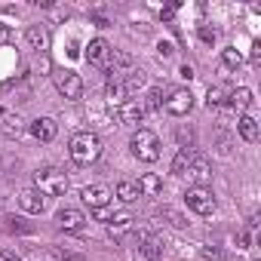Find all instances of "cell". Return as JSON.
<instances>
[{
	"label": "cell",
	"instance_id": "obj_1",
	"mask_svg": "<svg viewBox=\"0 0 261 261\" xmlns=\"http://www.w3.org/2000/svg\"><path fill=\"white\" fill-rule=\"evenodd\" d=\"M68 151H71V160L77 166H89V163H95L101 157V142H98L95 133H77L71 139V148Z\"/></svg>",
	"mask_w": 261,
	"mask_h": 261
},
{
	"label": "cell",
	"instance_id": "obj_2",
	"mask_svg": "<svg viewBox=\"0 0 261 261\" xmlns=\"http://www.w3.org/2000/svg\"><path fill=\"white\" fill-rule=\"evenodd\" d=\"M129 148H133L136 160H142V163H157L160 160V139L151 129H136V136L129 139Z\"/></svg>",
	"mask_w": 261,
	"mask_h": 261
},
{
	"label": "cell",
	"instance_id": "obj_3",
	"mask_svg": "<svg viewBox=\"0 0 261 261\" xmlns=\"http://www.w3.org/2000/svg\"><path fill=\"white\" fill-rule=\"evenodd\" d=\"M34 191H40L46 197H59V194L68 191V175L56 166H43V169L34 172Z\"/></svg>",
	"mask_w": 261,
	"mask_h": 261
},
{
	"label": "cell",
	"instance_id": "obj_4",
	"mask_svg": "<svg viewBox=\"0 0 261 261\" xmlns=\"http://www.w3.org/2000/svg\"><path fill=\"white\" fill-rule=\"evenodd\" d=\"M185 203H188V209H194L197 215H212V212H215V194H212L209 188H188Z\"/></svg>",
	"mask_w": 261,
	"mask_h": 261
},
{
	"label": "cell",
	"instance_id": "obj_5",
	"mask_svg": "<svg viewBox=\"0 0 261 261\" xmlns=\"http://www.w3.org/2000/svg\"><path fill=\"white\" fill-rule=\"evenodd\" d=\"M111 56H114V49H111V43H108V40H101V37L89 40V46H86V62H89L92 68H98V71H108V65H111Z\"/></svg>",
	"mask_w": 261,
	"mask_h": 261
},
{
	"label": "cell",
	"instance_id": "obj_6",
	"mask_svg": "<svg viewBox=\"0 0 261 261\" xmlns=\"http://www.w3.org/2000/svg\"><path fill=\"white\" fill-rule=\"evenodd\" d=\"M56 86H59V92H62L68 101H80V98H83V80H80V74H74V71L59 74V77H56Z\"/></svg>",
	"mask_w": 261,
	"mask_h": 261
},
{
	"label": "cell",
	"instance_id": "obj_7",
	"mask_svg": "<svg viewBox=\"0 0 261 261\" xmlns=\"http://www.w3.org/2000/svg\"><path fill=\"white\" fill-rule=\"evenodd\" d=\"M191 108H194L191 89H172V92H169V98H166V114L185 117V114H191Z\"/></svg>",
	"mask_w": 261,
	"mask_h": 261
},
{
	"label": "cell",
	"instance_id": "obj_8",
	"mask_svg": "<svg viewBox=\"0 0 261 261\" xmlns=\"http://www.w3.org/2000/svg\"><path fill=\"white\" fill-rule=\"evenodd\" d=\"M185 175L194 181V188H206V185L212 181V166H209V160H206V157H191V163H188Z\"/></svg>",
	"mask_w": 261,
	"mask_h": 261
},
{
	"label": "cell",
	"instance_id": "obj_9",
	"mask_svg": "<svg viewBox=\"0 0 261 261\" xmlns=\"http://www.w3.org/2000/svg\"><path fill=\"white\" fill-rule=\"evenodd\" d=\"M80 197H83V203H86L89 209H105V206L111 203V197H114V194H111L105 185H89V188H83V194H80Z\"/></svg>",
	"mask_w": 261,
	"mask_h": 261
},
{
	"label": "cell",
	"instance_id": "obj_10",
	"mask_svg": "<svg viewBox=\"0 0 261 261\" xmlns=\"http://www.w3.org/2000/svg\"><path fill=\"white\" fill-rule=\"evenodd\" d=\"M31 136L46 145V142H53V139L59 136V123H56L53 117H37V120L31 123Z\"/></svg>",
	"mask_w": 261,
	"mask_h": 261
},
{
	"label": "cell",
	"instance_id": "obj_11",
	"mask_svg": "<svg viewBox=\"0 0 261 261\" xmlns=\"http://www.w3.org/2000/svg\"><path fill=\"white\" fill-rule=\"evenodd\" d=\"M19 206H22V212H28V215H40V212L46 209V200H43V194H40V191L28 188V191H22V194H19Z\"/></svg>",
	"mask_w": 261,
	"mask_h": 261
},
{
	"label": "cell",
	"instance_id": "obj_12",
	"mask_svg": "<svg viewBox=\"0 0 261 261\" xmlns=\"http://www.w3.org/2000/svg\"><path fill=\"white\" fill-rule=\"evenodd\" d=\"M56 221H59V227L68 230V233H77V230H83V224H86V218H83L80 209H59Z\"/></svg>",
	"mask_w": 261,
	"mask_h": 261
},
{
	"label": "cell",
	"instance_id": "obj_13",
	"mask_svg": "<svg viewBox=\"0 0 261 261\" xmlns=\"http://www.w3.org/2000/svg\"><path fill=\"white\" fill-rule=\"evenodd\" d=\"M145 105H139V101H123L120 105V111H117V117H120V123H126V126H139L142 120H145Z\"/></svg>",
	"mask_w": 261,
	"mask_h": 261
},
{
	"label": "cell",
	"instance_id": "obj_14",
	"mask_svg": "<svg viewBox=\"0 0 261 261\" xmlns=\"http://www.w3.org/2000/svg\"><path fill=\"white\" fill-rule=\"evenodd\" d=\"M25 37H28V46H31L34 53H46V46H49V31H46L43 25H31Z\"/></svg>",
	"mask_w": 261,
	"mask_h": 261
},
{
	"label": "cell",
	"instance_id": "obj_15",
	"mask_svg": "<svg viewBox=\"0 0 261 261\" xmlns=\"http://www.w3.org/2000/svg\"><path fill=\"white\" fill-rule=\"evenodd\" d=\"M237 133H240L243 142H258V123H255V117L243 114V117L237 120Z\"/></svg>",
	"mask_w": 261,
	"mask_h": 261
},
{
	"label": "cell",
	"instance_id": "obj_16",
	"mask_svg": "<svg viewBox=\"0 0 261 261\" xmlns=\"http://www.w3.org/2000/svg\"><path fill=\"white\" fill-rule=\"evenodd\" d=\"M142 258L145 261H160L163 258V243L157 240V237H142Z\"/></svg>",
	"mask_w": 261,
	"mask_h": 261
},
{
	"label": "cell",
	"instance_id": "obj_17",
	"mask_svg": "<svg viewBox=\"0 0 261 261\" xmlns=\"http://www.w3.org/2000/svg\"><path fill=\"white\" fill-rule=\"evenodd\" d=\"M22 133H25V120L22 117H16V114H10V117H4V139H22Z\"/></svg>",
	"mask_w": 261,
	"mask_h": 261
},
{
	"label": "cell",
	"instance_id": "obj_18",
	"mask_svg": "<svg viewBox=\"0 0 261 261\" xmlns=\"http://www.w3.org/2000/svg\"><path fill=\"white\" fill-rule=\"evenodd\" d=\"M227 105H230L233 111H249V108H252V89H246V86L233 89L230 98H227Z\"/></svg>",
	"mask_w": 261,
	"mask_h": 261
},
{
	"label": "cell",
	"instance_id": "obj_19",
	"mask_svg": "<svg viewBox=\"0 0 261 261\" xmlns=\"http://www.w3.org/2000/svg\"><path fill=\"white\" fill-rule=\"evenodd\" d=\"M136 188H139V194L157 197V194L163 191V178H160V175H151V172H148V175H142V178H139V185H136Z\"/></svg>",
	"mask_w": 261,
	"mask_h": 261
},
{
	"label": "cell",
	"instance_id": "obj_20",
	"mask_svg": "<svg viewBox=\"0 0 261 261\" xmlns=\"http://www.w3.org/2000/svg\"><path fill=\"white\" fill-rule=\"evenodd\" d=\"M120 86H123L126 95H133V92H139V89L145 86V74H142V71H129V74L120 80Z\"/></svg>",
	"mask_w": 261,
	"mask_h": 261
},
{
	"label": "cell",
	"instance_id": "obj_21",
	"mask_svg": "<svg viewBox=\"0 0 261 261\" xmlns=\"http://www.w3.org/2000/svg\"><path fill=\"white\" fill-rule=\"evenodd\" d=\"M108 224H111V237H123L129 227H133V215H126V212L123 215H114Z\"/></svg>",
	"mask_w": 261,
	"mask_h": 261
},
{
	"label": "cell",
	"instance_id": "obj_22",
	"mask_svg": "<svg viewBox=\"0 0 261 261\" xmlns=\"http://www.w3.org/2000/svg\"><path fill=\"white\" fill-rule=\"evenodd\" d=\"M117 197H120L123 203H136V200H139V188H136L133 181H120V185H117Z\"/></svg>",
	"mask_w": 261,
	"mask_h": 261
},
{
	"label": "cell",
	"instance_id": "obj_23",
	"mask_svg": "<svg viewBox=\"0 0 261 261\" xmlns=\"http://www.w3.org/2000/svg\"><path fill=\"white\" fill-rule=\"evenodd\" d=\"M221 62H224V68L237 71V68L243 65V56H240V49H237V46H227V49L221 53Z\"/></svg>",
	"mask_w": 261,
	"mask_h": 261
},
{
	"label": "cell",
	"instance_id": "obj_24",
	"mask_svg": "<svg viewBox=\"0 0 261 261\" xmlns=\"http://www.w3.org/2000/svg\"><path fill=\"white\" fill-rule=\"evenodd\" d=\"M157 215H160V218H166L172 227H188V218H185V215H178V212H175V209H169V206H163Z\"/></svg>",
	"mask_w": 261,
	"mask_h": 261
},
{
	"label": "cell",
	"instance_id": "obj_25",
	"mask_svg": "<svg viewBox=\"0 0 261 261\" xmlns=\"http://www.w3.org/2000/svg\"><path fill=\"white\" fill-rule=\"evenodd\" d=\"M129 65H133V56H129V53H117V56L111 59L108 71H111V74H120V68H129Z\"/></svg>",
	"mask_w": 261,
	"mask_h": 261
},
{
	"label": "cell",
	"instance_id": "obj_26",
	"mask_svg": "<svg viewBox=\"0 0 261 261\" xmlns=\"http://www.w3.org/2000/svg\"><path fill=\"white\" fill-rule=\"evenodd\" d=\"M108 101H114V105H123V101H126V92H123L120 80H111V86H108Z\"/></svg>",
	"mask_w": 261,
	"mask_h": 261
},
{
	"label": "cell",
	"instance_id": "obj_27",
	"mask_svg": "<svg viewBox=\"0 0 261 261\" xmlns=\"http://www.w3.org/2000/svg\"><path fill=\"white\" fill-rule=\"evenodd\" d=\"M206 105H209V108H221V105H224V89H221V86H209Z\"/></svg>",
	"mask_w": 261,
	"mask_h": 261
},
{
	"label": "cell",
	"instance_id": "obj_28",
	"mask_svg": "<svg viewBox=\"0 0 261 261\" xmlns=\"http://www.w3.org/2000/svg\"><path fill=\"white\" fill-rule=\"evenodd\" d=\"M188 163H191V157H188V151L181 148V151L175 154V160H172V172H175V175H185V169H188Z\"/></svg>",
	"mask_w": 261,
	"mask_h": 261
},
{
	"label": "cell",
	"instance_id": "obj_29",
	"mask_svg": "<svg viewBox=\"0 0 261 261\" xmlns=\"http://www.w3.org/2000/svg\"><path fill=\"white\" fill-rule=\"evenodd\" d=\"M160 98H163V89H151V92H148V105H145V111H160V105H163Z\"/></svg>",
	"mask_w": 261,
	"mask_h": 261
},
{
	"label": "cell",
	"instance_id": "obj_30",
	"mask_svg": "<svg viewBox=\"0 0 261 261\" xmlns=\"http://www.w3.org/2000/svg\"><path fill=\"white\" fill-rule=\"evenodd\" d=\"M203 258H209V261H224V252H221L218 246H203Z\"/></svg>",
	"mask_w": 261,
	"mask_h": 261
},
{
	"label": "cell",
	"instance_id": "obj_31",
	"mask_svg": "<svg viewBox=\"0 0 261 261\" xmlns=\"http://www.w3.org/2000/svg\"><path fill=\"white\" fill-rule=\"evenodd\" d=\"M10 40H13V28L0 22V46H4V43H10Z\"/></svg>",
	"mask_w": 261,
	"mask_h": 261
},
{
	"label": "cell",
	"instance_id": "obj_32",
	"mask_svg": "<svg viewBox=\"0 0 261 261\" xmlns=\"http://www.w3.org/2000/svg\"><path fill=\"white\" fill-rule=\"evenodd\" d=\"M92 212H95V221H105V224H108V221L114 218V215L108 212V206H105V209H92Z\"/></svg>",
	"mask_w": 261,
	"mask_h": 261
},
{
	"label": "cell",
	"instance_id": "obj_33",
	"mask_svg": "<svg viewBox=\"0 0 261 261\" xmlns=\"http://www.w3.org/2000/svg\"><path fill=\"white\" fill-rule=\"evenodd\" d=\"M200 40H203V43H215V31H209V28H200Z\"/></svg>",
	"mask_w": 261,
	"mask_h": 261
},
{
	"label": "cell",
	"instance_id": "obj_34",
	"mask_svg": "<svg viewBox=\"0 0 261 261\" xmlns=\"http://www.w3.org/2000/svg\"><path fill=\"white\" fill-rule=\"evenodd\" d=\"M237 243H240V249H249V233L240 230V233H237Z\"/></svg>",
	"mask_w": 261,
	"mask_h": 261
},
{
	"label": "cell",
	"instance_id": "obj_35",
	"mask_svg": "<svg viewBox=\"0 0 261 261\" xmlns=\"http://www.w3.org/2000/svg\"><path fill=\"white\" fill-rule=\"evenodd\" d=\"M0 261H22V258H19L16 252H10V249H7V252H0Z\"/></svg>",
	"mask_w": 261,
	"mask_h": 261
},
{
	"label": "cell",
	"instance_id": "obj_36",
	"mask_svg": "<svg viewBox=\"0 0 261 261\" xmlns=\"http://www.w3.org/2000/svg\"><path fill=\"white\" fill-rule=\"evenodd\" d=\"M178 74H181L185 80H194V68H191V65H181V71H178Z\"/></svg>",
	"mask_w": 261,
	"mask_h": 261
},
{
	"label": "cell",
	"instance_id": "obj_37",
	"mask_svg": "<svg viewBox=\"0 0 261 261\" xmlns=\"http://www.w3.org/2000/svg\"><path fill=\"white\" fill-rule=\"evenodd\" d=\"M157 49H160V56H172V43H160Z\"/></svg>",
	"mask_w": 261,
	"mask_h": 261
},
{
	"label": "cell",
	"instance_id": "obj_38",
	"mask_svg": "<svg viewBox=\"0 0 261 261\" xmlns=\"http://www.w3.org/2000/svg\"><path fill=\"white\" fill-rule=\"evenodd\" d=\"M252 59H255V62L261 59V43H255V46H252Z\"/></svg>",
	"mask_w": 261,
	"mask_h": 261
}]
</instances>
